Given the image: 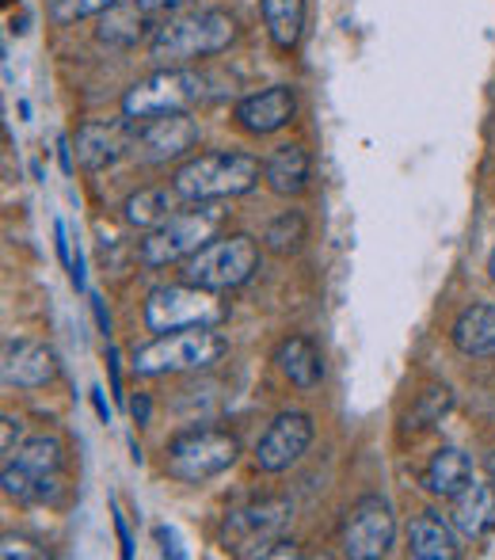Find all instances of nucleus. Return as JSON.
I'll list each match as a JSON object with an SVG mask.
<instances>
[{"label": "nucleus", "mask_w": 495, "mask_h": 560, "mask_svg": "<svg viewBox=\"0 0 495 560\" xmlns=\"http://www.w3.org/2000/svg\"><path fill=\"white\" fill-rule=\"evenodd\" d=\"M237 38V20L222 8H191V12L168 15L149 38V54L161 66H187L195 58H214L229 50Z\"/></svg>", "instance_id": "1"}, {"label": "nucleus", "mask_w": 495, "mask_h": 560, "mask_svg": "<svg viewBox=\"0 0 495 560\" xmlns=\"http://www.w3.org/2000/svg\"><path fill=\"white\" fill-rule=\"evenodd\" d=\"M259 179H263V164L256 156L222 149V153H199L179 164L172 176V191L184 202H222L256 191Z\"/></svg>", "instance_id": "2"}, {"label": "nucleus", "mask_w": 495, "mask_h": 560, "mask_svg": "<svg viewBox=\"0 0 495 560\" xmlns=\"http://www.w3.org/2000/svg\"><path fill=\"white\" fill-rule=\"evenodd\" d=\"M225 222V210L217 202H191V210H176L164 225L149 229L138 244L141 267H168L184 264L199 248H207Z\"/></svg>", "instance_id": "3"}, {"label": "nucleus", "mask_w": 495, "mask_h": 560, "mask_svg": "<svg viewBox=\"0 0 495 560\" xmlns=\"http://www.w3.org/2000/svg\"><path fill=\"white\" fill-rule=\"evenodd\" d=\"M225 336L217 328H179L164 332L133 351V374L138 377H164V374H191V370H210L222 362Z\"/></svg>", "instance_id": "4"}, {"label": "nucleus", "mask_w": 495, "mask_h": 560, "mask_svg": "<svg viewBox=\"0 0 495 560\" xmlns=\"http://www.w3.org/2000/svg\"><path fill=\"white\" fill-rule=\"evenodd\" d=\"M229 317V305L207 287L195 282H168L149 290L145 298V328L156 336L179 332V328H217Z\"/></svg>", "instance_id": "5"}, {"label": "nucleus", "mask_w": 495, "mask_h": 560, "mask_svg": "<svg viewBox=\"0 0 495 560\" xmlns=\"http://www.w3.org/2000/svg\"><path fill=\"white\" fill-rule=\"evenodd\" d=\"M259 271V244L248 233H225L214 236L207 248L184 259V279L195 287H207L214 294H229V290L245 287L251 275Z\"/></svg>", "instance_id": "6"}, {"label": "nucleus", "mask_w": 495, "mask_h": 560, "mask_svg": "<svg viewBox=\"0 0 495 560\" xmlns=\"http://www.w3.org/2000/svg\"><path fill=\"white\" fill-rule=\"evenodd\" d=\"M207 96V81L195 69L184 66H161L149 73L145 81L130 84L122 96V115L130 122H149V118L191 112L199 100Z\"/></svg>", "instance_id": "7"}, {"label": "nucleus", "mask_w": 495, "mask_h": 560, "mask_svg": "<svg viewBox=\"0 0 495 560\" xmlns=\"http://www.w3.org/2000/svg\"><path fill=\"white\" fill-rule=\"evenodd\" d=\"M240 454V443L225 428H187L168 443L164 469L179 485H202V480L225 472Z\"/></svg>", "instance_id": "8"}, {"label": "nucleus", "mask_w": 495, "mask_h": 560, "mask_svg": "<svg viewBox=\"0 0 495 560\" xmlns=\"http://www.w3.org/2000/svg\"><path fill=\"white\" fill-rule=\"evenodd\" d=\"M294 518V503L286 495H263V500L240 503L225 515L222 526V546L233 557H267L274 541L290 530Z\"/></svg>", "instance_id": "9"}, {"label": "nucleus", "mask_w": 495, "mask_h": 560, "mask_svg": "<svg viewBox=\"0 0 495 560\" xmlns=\"http://www.w3.org/2000/svg\"><path fill=\"white\" fill-rule=\"evenodd\" d=\"M66 462V450L54 435H31L4 462V495L20 503H46L58 495V472Z\"/></svg>", "instance_id": "10"}, {"label": "nucleus", "mask_w": 495, "mask_h": 560, "mask_svg": "<svg viewBox=\"0 0 495 560\" xmlns=\"http://www.w3.org/2000/svg\"><path fill=\"white\" fill-rule=\"evenodd\" d=\"M397 541V515L385 495H363L343 523V553L351 560H381Z\"/></svg>", "instance_id": "11"}, {"label": "nucleus", "mask_w": 495, "mask_h": 560, "mask_svg": "<svg viewBox=\"0 0 495 560\" xmlns=\"http://www.w3.org/2000/svg\"><path fill=\"white\" fill-rule=\"evenodd\" d=\"M199 145V122L187 112L149 118V122H133V149L130 156L141 164H168L187 156Z\"/></svg>", "instance_id": "12"}, {"label": "nucleus", "mask_w": 495, "mask_h": 560, "mask_svg": "<svg viewBox=\"0 0 495 560\" xmlns=\"http://www.w3.org/2000/svg\"><path fill=\"white\" fill-rule=\"evenodd\" d=\"M309 446H313V416L297 412V408L294 412H282V416H274V423L256 443V469L286 472L290 465L302 462Z\"/></svg>", "instance_id": "13"}, {"label": "nucleus", "mask_w": 495, "mask_h": 560, "mask_svg": "<svg viewBox=\"0 0 495 560\" xmlns=\"http://www.w3.org/2000/svg\"><path fill=\"white\" fill-rule=\"evenodd\" d=\"M133 149V122L130 118H96V122H84L76 130L73 153L76 164L89 172H104L115 168L122 156H130Z\"/></svg>", "instance_id": "14"}, {"label": "nucleus", "mask_w": 495, "mask_h": 560, "mask_svg": "<svg viewBox=\"0 0 495 560\" xmlns=\"http://www.w3.org/2000/svg\"><path fill=\"white\" fill-rule=\"evenodd\" d=\"M233 118H237L240 130L259 133V138L279 133L282 126H290L297 118V92L290 84H271L263 92H251L233 107Z\"/></svg>", "instance_id": "15"}, {"label": "nucleus", "mask_w": 495, "mask_h": 560, "mask_svg": "<svg viewBox=\"0 0 495 560\" xmlns=\"http://www.w3.org/2000/svg\"><path fill=\"white\" fill-rule=\"evenodd\" d=\"M0 374H4V385H15V389H43L58 374V362H54L50 347L35 343V339H8Z\"/></svg>", "instance_id": "16"}, {"label": "nucleus", "mask_w": 495, "mask_h": 560, "mask_svg": "<svg viewBox=\"0 0 495 560\" xmlns=\"http://www.w3.org/2000/svg\"><path fill=\"white\" fill-rule=\"evenodd\" d=\"M274 366L294 389H317L325 382V354L309 336H286L274 347Z\"/></svg>", "instance_id": "17"}, {"label": "nucleus", "mask_w": 495, "mask_h": 560, "mask_svg": "<svg viewBox=\"0 0 495 560\" xmlns=\"http://www.w3.org/2000/svg\"><path fill=\"white\" fill-rule=\"evenodd\" d=\"M309 172H313L309 149L290 141V145H279L263 161V184L271 187L279 199H297V195L309 187Z\"/></svg>", "instance_id": "18"}, {"label": "nucleus", "mask_w": 495, "mask_h": 560, "mask_svg": "<svg viewBox=\"0 0 495 560\" xmlns=\"http://www.w3.org/2000/svg\"><path fill=\"white\" fill-rule=\"evenodd\" d=\"M408 553L415 560H458L461 546L453 526L438 511H423L408 523Z\"/></svg>", "instance_id": "19"}, {"label": "nucleus", "mask_w": 495, "mask_h": 560, "mask_svg": "<svg viewBox=\"0 0 495 560\" xmlns=\"http://www.w3.org/2000/svg\"><path fill=\"white\" fill-rule=\"evenodd\" d=\"M450 339L469 359H495V305L473 302L458 313L450 328Z\"/></svg>", "instance_id": "20"}, {"label": "nucleus", "mask_w": 495, "mask_h": 560, "mask_svg": "<svg viewBox=\"0 0 495 560\" xmlns=\"http://www.w3.org/2000/svg\"><path fill=\"white\" fill-rule=\"evenodd\" d=\"M423 485H427L431 495L453 500V495H461L469 485H473V457L458 446L435 450L431 462H427V469H423Z\"/></svg>", "instance_id": "21"}, {"label": "nucleus", "mask_w": 495, "mask_h": 560, "mask_svg": "<svg viewBox=\"0 0 495 560\" xmlns=\"http://www.w3.org/2000/svg\"><path fill=\"white\" fill-rule=\"evenodd\" d=\"M450 518L465 538H488L495 534V485H469L461 495H453Z\"/></svg>", "instance_id": "22"}, {"label": "nucleus", "mask_w": 495, "mask_h": 560, "mask_svg": "<svg viewBox=\"0 0 495 560\" xmlns=\"http://www.w3.org/2000/svg\"><path fill=\"white\" fill-rule=\"evenodd\" d=\"M96 35H99V43L130 50V46H138L141 38L149 35V12L133 4V0H119V4L107 8V12L99 15Z\"/></svg>", "instance_id": "23"}, {"label": "nucleus", "mask_w": 495, "mask_h": 560, "mask_svg": "<svg viewBox=\"0 0 495 560\" xmlns=\"http://www.w3.org/2000/svg\"><path fill=\"white\" fill-rule=\"evenodd\" d=\"M176 202H184L176 191H168V187H145V191L130 195L122 207V218L126 225L141 229V233H149V229L164 225L172 214H176Z\"/></svg>", "instance_id": "24"}, {"label": "nucleus", "mask_w": 495, "mask_h": 560, "mask_svg": "<svg viewBox=\"0 0 495 560\" xmlns=\"http://www.w3.org/2000/svg\"><path fill=\"white\" fill-rule=\"evenodd\" d=\"M263 27L279 50H294L305 31V0H259Z\"/></svg>", "instance_id": "25"}, {"label": "nucleus", "mask_w": 495, "mask_h": 560, "mask_svg": "<svg viewBox=\"0 0 495 560\" xmlns=\"http://www.w3.org/2000/svg\"><path fill=\"white\" fill-rule=\"evenodd\" d=\"M450 408H453L450 385H427V389L420 393V400H415V408L408 412V428H412V431L435 428V423L446 420V412H450Z\"/></svg>", "instance_id": "26"}, {"label": "nucleus", "mask_w": 495, "mask_h": 560, "mask_svg": "<svg viewBox=\"0 0 495 560\" xmlns=\"http://www.w3.org/2000/svg\"><path fill=\"white\" fill-rule=\"evenodd\" d=\"M263 241H267V248L279 252V256L297 252V248H302V241H305V214H302V210H282L279 218H271Z\"/></svg>", "instance_id": "27"}, {"label": "nucleus", "mask_w": 495, "mask_h": 560, "mask_svg": "<svg viewBox=\"0 0 495 560\" xmlns=\"http://www.w3.org/2000/svg\"><path fill=\"white\" fill-rule=\"evenodd\" d=\"M119 0H54L50 4V20L54 23H76L89 20V15H104L107 8H115Z\"/></svg>", "instance_id": "28"}, {"label": "nucleus", "mask_w": 495, "mask_h": 560, "mask_svg": "<svg viewBox=\"0 0 495 560\" xmlns=\"http://www.w3.org/2000/svg\"><path fill=\"white\" fill-rule=\"evenodd\" d=\"M0 557L4 560H43L46 549H35L27 538H15V534H4V541H0Z\"/></svg>", "instance_id": "29"}, {"label": "nucleus", "mask_w": 495, "mask_h": 560, "mask_svg": "<svg viewBox=\"0 0 495 560\" xmlns=\"http://www.w3.org/2000/svg\"><path fill=\"white\" fill-rule=\"evenodd\" d=\"M20 446H23V423L15 420V416H4V420H0V450H4V462Z\"/></svg>", "instance_id": "30"}, {"label": "nucleus", "mask_w": 495, "mask_h": 560, "mask_svg": "<svg viewBox=\"0 0 495 560\" xmlns=\"http://www.w3.org/2000/svg\"><path fill=\"white\" fill-rule=\"evenodd\" d=\"M54 248H58V259L66 267H73V244H69V229L61 218H54Z\"/></svg>", "instance_id": "31"}, {"label": "nucleus", "mask_w": 495, "mask_h": 560, "mask_svg": "<svg viewBox=\"0 0 495 560\" xmlns=\"http://www.w3.org/2000/svg\"><path fill=\"white\" fill-rule=\"evenodd\" d=\"M138 8H145L149 15H156V12H179L184 4H191V0H133Z\"/></svg>", "instance_id": "32"}, {"label": "nucleus", "mask_w": 495, "mask_h": 560, "mask_svg": "<svg viewBox=\"0 0 495 560\" xmlns=\"http://www.w3.org/2000/svg\"><path fill=\"white\" fill-rule=\"evenodd\" d=\"M156 538L164 541V557H176V560H184V557H187L184 549H179L176 530H172V526H156Z\"/></svg>", "instance_id": "33"}, {"label": "nucleus", "mask_w": 495, "mask_h": 560, "mask_svg": "<svg viewBox=\"0 0 495 560\" xmlns=\"http://www.w3.org/2000/svg\"><path fill=\"white\" fill-rule=\"evenodd\" d=\"M107 370H111V393L122 400L126 393H122V377H119V347H107Z\"/></svg>", "instance_id": "34"}, {"label": "nucleus", "mask_w": 495, "mask_h": 560, "mask_svg": "<svg viewBox=\"0 0 495 560\" xmlns=\"http://www.w3.org/2000/svg\"><path fill=\"white\" fill-rule=\"evenodd\" d=\"M115 534H119L122 557L130 560V557H133V541H130V530H126V518H122V511H119V508H115Z\"/></svg>", "instance_id": "35"}, {"label": "nucleus", "mask_w": 495, "mask_h": 560, "mask_svg": "<svg viewBox=\"0 0 495 560\" xmlns=\"http://www.w3.org/2000/svg\"><path fill=\"white\" fill-rule=\"evenodd\" d=\"M58 161H61V172H66V176H73V141H69L66 133L58 138Z\"/></svg>", "instance_id": "36"}, {"label": "nucleus", "mask_w": 495, "mask_h": 560, "mask_svg": "<svg viewBox=\"0 0 495 560\" xmlns=\"http://www.w3.org/2000/svg\"><path fill=\"white\" fill-rule=\"evenodd\" d=\"M130 412H133V420H138V428H145L149 423V397L145 393H138V397L130 400Z\"/></svg>", "instance_id": "37"}, {"label": "nucleus", "mask_w": 495, "mask_h": 560, "mask_svg": "<svg viewBox=\"0 0 495 560\" xmlns=\"http://www.w3.org/2000/svg\"><path fill=\"white\" fill-rule=\"evenodd\" d=\"M92 313H96V325H99V332H104V336H111V317H107L104 302H99L96 294H92Z\"/></svg>", "instance_id": "38"}, {"label": "nucleus", "mask_w": 495, "mask_h": 560, "mask_svg": "<svg viewBox=\"0 0 495 560\" xmlns=\"http://www.w3.org/2000/svg\"><path fill=\"white\" fill-rule=\"evenodd\" d=\"M92 405H96V416L104 423H111V408H107V400H104V389H92Z\"/></svg>", "instance_id": "39"}, {"label": "nucleus", "mask_w": 495, "mask_h": 560, "mask_svg": "<svg viewBox=\"0 0 495 560\" xmlns=\"http://www.w3.org/2000/svg\"><path fill=\"white\" fill-rule=\"evenodd\" d=\"M488 477H492V485H495V454L488 457Z\"/></svg>", "instance_id": "40"}, {"label": "nucleus", "mask_w": 495, "mask_h": 560, "mask_svg": "<svg viewBox=\"0 0 495 560\" xmlns=\"http://www.w3.org/2000/svg\"><path fill=\"white\" fill-rule=\"evenodd\" d=\"M488 271H492V282H495V248H492V256H488Z\"/></svg>", "instance_id": "41"}]
</instances>
